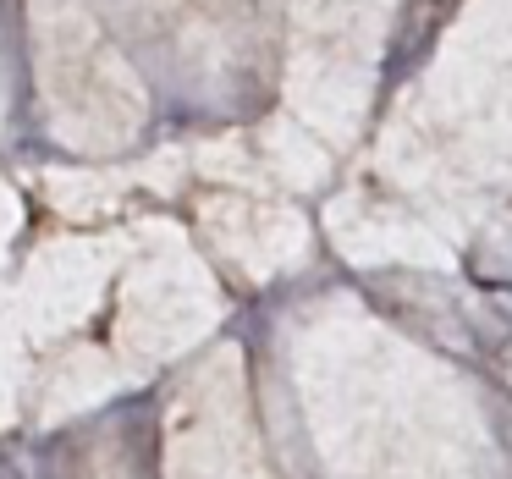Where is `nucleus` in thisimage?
Returning <instances> with one entry per match:
<instances>
[]
</instances>
